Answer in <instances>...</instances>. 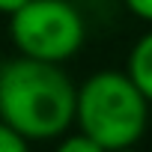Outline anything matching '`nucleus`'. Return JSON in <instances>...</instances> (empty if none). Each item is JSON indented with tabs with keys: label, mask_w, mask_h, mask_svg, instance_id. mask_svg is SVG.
I'll list each match as a JSON object with an SVG mask.
<instances>
[{
	"label": "nucleus",
	"mask_w": 152,
	"mask_h": 152,
	"mask_svg": "<svg viewBox=\"0 0 152 152\" xmlns=\"http://www.w3.org/2000/svg\"><path fill=\"white\" fill-rule=\"evenodd\" d=\"M75 87L60 63H0V119L27 140H57L75 125Z\"/></svg>",
	"instance_id": "f257e3e1"
},
{
	"label": "nucleus",
	"mask_w": 152,
	"mask_h": 152,
	"mask_svg": "<svg viewBox=\"0 0 152 152\" xmlns=\"http://www.w3.org/2000/svg\"><path fill=\"white\" fill-rule=\"evenodd\" d=\"M75 125L107 152L137 146L149 128V102L125 72H96L75 90Z\"/></svg>",
	"instance_id": "f03ea898"
},
{
	"label": "nucleus",
	"mask_w": 152,
	"mask_h": 152,
	"mask_svg": "<svg viewBox=\"0 0 152 152\" xmlns=\"http://www.w3.org/2000/svg\"><path fill=\"white\" fill-rule=\"evenodd\" d=\"M9 39L21 57L66 63L87 42V18L72 0H27L9 15Z\"/></svg>",
	"instance_id": "7ed1b4c3"
},
{
	"label": "nucleus",
	"mask_w": 152,
	"mask_h": 152,
	"mask_svg": "<svg viewBox=\"0 0 152 152\" xmlns=\"http://www.w3.org/2000/svg\"><path fill=\"white\" fill-rule=\"evenodd\" d=\"M125 75L131 78V84L146 96V102L152 104V30H146L128 51L125 60Z\"/></svg>",
	"instance_id": "20e7f679"
},
{
	"label": "nucleus",
	"mask_w": 152,
	"mask_h": 152,
	"mask_svg": "<svg viewBox=\"0 0 152 152\" xmlns=\"http://www.w3.org/2000/svg\"><path fill=\"white\" fill-rule=\"evenodd\" d=\"M54 152H107L104 146H99L93 137H87L84 131H78V134H66V137H60V143L54 146Z\"/></svg>",
	"instance_id": "39448f33"
},
{
	"label": "nucleus",
	"mask_w": 152,
	"mask_h": 152,
	"mask_svg": "<svg viewBox=\"0 0 152 152\" xmlns=\"http://www.w3.org/2000/svg\"><path fill=\"white\" fill-rule=\"evenodd\" d=\"M0 152H30V140L0 119Z\"/></svg>",
	"instance_id": "423d86ee"
},
{
	"label": "nucleus",
	"mask_w": 152,
	"mask_h": 152,
	"mask_svg": "<svg viewBox=\"0 0 152 152\" xmlns=\"http://www.w3.org/2000/svg\"><path fill=\"white\" fill-rule=\"evenodd\" d=\"M122 3H125V9L134 18H140L143 24L152 27V0H122Z\"/></svg>",
	"instance_id": "0eeeda50"
},
{
	"label": "nucleus",
	"mask_w": 152,
	"mask_h": 152,
	"mask_svg": "<svg viewBox=\"0 0 152 152\" xmlns=\"http://www.w3.org/2000/svg\"><path fill=\"white\" fill-rule=\"evenodd\" d=\"M27 0H0V15H12L15 9H21Z\"/></svg>",
	"instance_id": "6e6552de"
},
{
	"label": "nucleus",
	"mask_w": 152,
	"mask_h": 152,
	"mask_svg": "<svg viewBox=\"0 0 152 152\" xmlns=\"http://www.w3.org/2000/svg\"><path fill=\"white\" fill-rule=\"evenodd\" d=\"M116 152H137V146H128V149H116Z\"/></svg>",
	"instance_id": "1a4fd4ad"
}]
</instances>
